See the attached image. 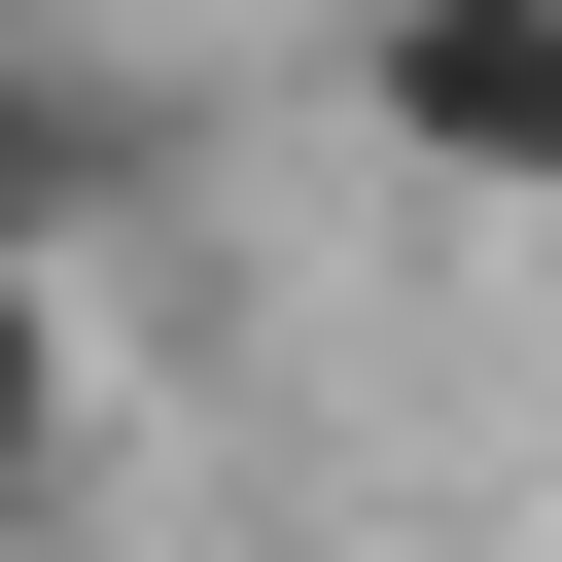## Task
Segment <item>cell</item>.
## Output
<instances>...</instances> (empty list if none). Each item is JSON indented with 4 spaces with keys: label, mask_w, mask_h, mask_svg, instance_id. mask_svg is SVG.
Returning a JSON list of instances; mask_svg holds the SVG:
<instances>
[{
    "label": "cell",
    "mask_w": 562,
    "mask_h": 562,
    "mask_svg": "<svg viewBox=\"0 0 562 562\" xmlns=\"http://www.w3.org/2000/svg\"><path fill=\"white\" fill-rule=\"evenodd\" d=\"M351 140L457 211H562V0H351Z\"/></svg>",
    "instance_id": "obj_1"
},
{
    "label": "cell",
    "mask_w": 562,
    "mask_h": 562,
    "mask_svg": "<svg viewBox=\"0 0 562 562\" xmlns=\"http://www.w3.org/2000/svg\"><path fill=\"white\" fill-rule=\"evenodd\" d=\"M105 211H140V105H105V70L0 0V246H105Z\"/></svg>",
    "instance_id": "obj_2"
},
{
    "label": "cell",
    "mask_w": 562,
    "mask_h": 562,
    "mask_svg": "<svg viewBox=\"0 0 562 562\" xmlns=\"http://www.w3.org/2000/svg\"><path fill=\"white\" fill-rule=\"evenodd\" d=\"M0 492H70V246H0Z\"/></svg>",
    "instance_id": "obj_3"
}]
</instances>
